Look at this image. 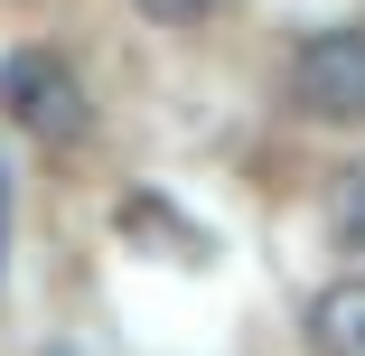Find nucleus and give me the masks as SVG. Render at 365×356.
I'll list each match as a JSON object with an SVG mask.
<instances>
[{"instance_id":"nucleus-3","label":"nucleus","mask_w":365,"mask_h":356,"mask_svg":"<svg viewBox=\"0 0 365 356\" xmlns=\"http://www.w3.org/2000/svg\"><path fill=\"white\" fill-rule=\"evenodd\" d=\"M309 356H365V272L328 281L309 300Z\"/></svg>"},{"instance_id":"nucleus-2","label":"nucleus","mask_w":365,"mask_h":356,"mask_svg":"<svg viewBox=\"0 0 365 356\" xmlns=\"http://www.w3.org/2000/svg\"><path fill=\"white\" fill-rule=\"evenodd\" d=\"M290 103L309 122H365V29H309L290 56Z\"/></svg>"},{"instance_id":"nucleus-4","label":"nucleus","mask_w":365,"mask_h":356,"mask_svg":"<svg viewBox=\"0 0 365 356\" xmlns=\"http://www.w3.org/2000/svg\"><path fill=\"white\" fill-rule=\"evenodd\" d=\"M131 10H140V19H160V29H187L206 0H131Z\"/></svg>"},{"instance_id":"nucleus-5","label":"nucleus","mask_w":365,"mask_h":356,"mask_svg":"<svg viewBox=\"0 0 365 356\" xmlns=\"http://www.w3.org/2000/svg\"><path fill=\"white\" fill-rule=\"evenodd\" d=\"M0 263H10V169H0Z\"/></svg>"},{"instance_id":"nucleus-1","label":"nucleus","mask_w":365,"mask_h":356,"mask_svg":"<svg viewBox=\"0 0 365 356\" xmlns=\"http://www.w3.org/2000/svg\"><path fill=\"white\" fill-rule=\"evenodd\" d=\"M0 113H10V131H29L38 151H76L85 122H94L85 76L56 47H10V56H0Z\"/></svg>"}]
</instances>
